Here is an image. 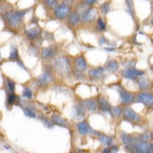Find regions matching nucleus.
Segmentation results:
<instances>
[{"instance_id": "obj_1", "label": "nucleus", "mask_w": 153, "mask_h": 153, "mask_svg": "<svg viewBox=\"0 0 153 153\" xmlns=\"http://www.w3.org/2000/svg\"><path fill=\"white\" fill-rule=\"evenodd\" d=\"M28 10H22L19 11H11L6 14V17L9 22V25L12 27H16L19 24L22 18L24 16L26 13H28Z\"/></svg>"}, {"instance_id": "obj_2", "label": "nucleus", "mask_w": 153, "mask_h": 153, "mask_svg": "<svg viewBox=\"0 0 153 153\" xmlns=\"http://www.w3.org/2000/svg\"><path fill=\"white\" fill-rule=\"evenodd\" d=\"M55 68L59 73L62 74H66L70 71V63L69 60L64 56H61L58 58L55 62Z\"/></svg>"}, {"instance_id": "obj_3", "label": "nucleus", "mask_w": 153, "mask_h": 153, "mask_svg": "<svg viewBox=\"0 0 153 153\" xmlns=\"http://www.w3.org/2000/svg\"><path fill=\"white\" fill-rule=\"evenodd\" d=\"M137 101L147 107H153V95L148 93H141L137 96Z\"/></svg>"}, {"instance_id": "obj_4", "label": "nucleus", "mask_w": 153, "mask_h": 153, "mask_svg": "<svg viewBox=\"0 0 153 153\" xmlns=\"http://www.w3.org/2000/svg\"><path fill=\"white\" fill-rule=\"evenodd\" d=\"M70 13V7L69 6L62 4L58 7L55 10V16L59 19H63Z\"/></svg>"}, {"instance_id": "obj_5", "label": "nucleus", "mask_w": 153, "mask_h": 153, "mask_svg": "<svg viewBox=\"0 0 153 153\" xmlns=\"http://www.w3.org/2000/svg\"><path fill=\"white\" fill-rule=\"evenodd\" d=\"M145 74L144 71L140 70L134 69V68H130V69L125 70L123 72V76L125 78H129V79H135L138 76H142Z\"/></svg>"}, {"instance_id": "obj_6", "label": "nucleus", "mask_w": 153, "mask_h": 153, "mask_svg": "<svg viewBox=\"0 0 153 153\" xmlns=\"http://www.w3.org/2000/svg\"><path fill=\"white\" fill-rule=\"evenodd\" d=\"M96 15H97V10L94 8H89L84 11L83 15H82V19L86 22H89L95 19Z\"/></svg>"}, {"instance_id": "obj_7", "label": "nucleus", "mask_w": 153, "mask_h": 153, "mask_svg": "<svg viewBox=\"0 0 153 153\" xmlns=\"http://www.w3.org/2000/svg\"><path fill=\"white\" fill-rule=\"evenodd\" d=\"M123 117L128 121H135L138 119L137 113L130 107H125L123 109Z\"/></svg>"}, {"instance_id": "obj_8", "label": "nucleus", "mask_w": 153, "mask_h": 153, "mask_svg": "<svg viewBox=\"0 0 153 153\" xmlns=\"http://www.w3.org/2000/svg\"><path fill=\"white\" fill-rule=\"evenodd\" d=\"M135 151L141 153H147L150 152V146H149L148 143L145 141H140L136 143L135 147Z\"/></svg>"}, {"instance_id": "obj_9", "label": "nucleus", "mask_w": 153, "mask_h": 153, "mask_svg": "<svg viewBox=\"0 0 153 153\" xmlns=\"http://www.w3.org/2000/svg\"><path fill=\"white\" fill-rule=\"evenodd\" d=\"M82 105L89 111H95L97 109V103L94 100H87L82 101Z\"/></svg>"}, {"instance_id": "obj_10", "label": "nucleus", "mask_w": 153, "mask_h": 153, "mask_svg": "<svg viewBox=\"0 0 153 153\" xmlns=\"http://www.w3.org/2000/svg\"><path fill=\"white\" fill-rule=\"evenodd\" d=\"M52 80V77L50 74H44L40 75L38 78L37 80V83L40 85H45L46 84H48Z\"/></svg>"}, {"instance_id": "obj_11", "label": "nucleus", "mask_w": 153, "mask_h": 153, "mask_svg": "<svg viewBox=\"0 0 153 153\" xmlns=\"http://www.w3.org/2000/svg\"><path fill=\"white\" fill-rule=\"evenodd\" d=\"M72 117L76 120H81L84 117V112L79 107H74L72 109Z\"/></svg>"}, {"instance_id": "obj_12", "label": "nucleus", "mask_w": 153, "mask_h": 153, "mask_svg": "<svg viewBox=\"0 0 153 153\" xmlns=\"http://www.w3.org/2000/svg\"><path fill=\"white\" fill-rule=\"evenodd\" d=\"M76 128H77L79 133L82 135L87 134V133L90 132V131H91L89 126H88L87 123L85 122L78 123L77 125H76Z\"/></svg>"}, {"instance_id": "obj_13", "label": "nucleus", "mask_w": 153, "mask_h": 153, "mask_svg": "<svg viewBox=\"0 0 153 153\" xmlns=\"http://www.w3.org/2000/svg\"><path fill=\"white\" fill-rule=\"evenodd\" d=\"M80 21V13L76 11H73L70 14L69 19H68V23L70 25H74L78 23Z\"/></svg>"}, {"instance_id": "obj_14", "label": "nucleus", "mask_w": 153, "mask_h": 153, "mask_svg": "<svg viewBox=\"0 0 153 153\" xmlns=\"http://www.w3.org/2000/svg\"><path fill=\"white\" fill-rule=\"evenodd\" d=\"M75 66L78 70L84 71L87 67V63H86L84 58L82 57V56L76 58L75 60Z\"/></svg>"}, {"instance_id": "obj_15", "label": "nucleus", "mask_w": 153, "mask_h": 153, "mask_svg": "<svg viewBox=\"0 0 153 153\" xmlns=\"http://www.w3.org/2000/svg\"><path fill=\"white\" fill-rule=\"evenodd\" d=\"M120 99L122 102L123 103H129L132 102L134 99L133 95L130 93H125V92H121L120 93Z\"/></svg>"}, {"instance_id": "obj_16", "label": "nucleus", "mask_w": 153, "mask_h": 153, "mask_svg": "<svg viewBox=\"0 0 153 153\" xmlns=\"http://www.w3.org/2000/svg\"><path fill=\"white\" fill-rule=\"evenodd\" d=\"M99 104L100 106V108H101V111H109L111 110V107H110L109 103L106 100L104 99V98L100 97L99 98Z\"/></svg>"}, {"instance_id": "obj_17", "label": "nucleus", "mask_w": 153, "mask_h": 153, "mask_svg": "<svg viewBox=\"0 0 153 153\" xmlns=\"http://www.w3.org/2000/svg\"><path fill=\"white\" fill-rule=\"evenodd\" d=\"M55 51L52 48H46L43 49L41 52V56L43 59H48L54 55Z\"/></svg>"}, {"instance_id": "obj_18", "label": "nucleus", "mask_w": 153, "mask_h": 153, "mask_svg": "<svg viewBox=\"0 0 153 153\" xmlns=\"http://www.w3.org/2000/svg\"><path fill=\"white\" fill-rule=\"evenodd\" d=\"M104 72V69L101 68H99L97 69L90 70L89 72V76L93 78H99L102 76V73Z\"/></svg>"}, {"instance_id": "obj_19", "label": "nucleus", "mask_w": 153, "mask_h": 153, "mask_svg": "<svg viewBox=\"0 0 153 153\" xmlns=\"http://www.w3.org/2000/svg\"><path fill=\"white\" fill-rule=\"evenodd\" d=\"M99 139L100 142L103 143V144L106 145L108 146H111V143H112V139L110 138V137L105 136V135L99 134Z\"/></svg>"}, {"instance_id": "obj_20", "label": "nucleus", "mask_w": 153, "mask_h": 153, "mask_svg": "<svg viewBox=\"0 0 153 153\" xmlns=\"http://www.w3.org/2000/svg\"><path fill=\"white\" fill-rule=\"evenodd\" d=\"M39 30L38 28H33L30 30L26 31V36L31 40H33L37 37L38 34Z\"/></svg>"}, {"instance_id": "obj_21", "label": "nucleus", "mask_w": 153, "mask_h": 153, "mask_svg": "<svg viewBox=\"0 0 153 153\" xmlns=\"http://www.w3.org/2000/svg\"><path fill=\"white\" fill-rule=\"evenodd\" d=\"M138 85L140 89H147L150 85V83L146 78H141L138 80Z\"/></svg>"}, {"instance_id": "obj_22", "label": "nucleus", "mask_w": 153, "mask_h": 153, "mask_svg": "<svg viewBox=\"0 0 153 153\" xmlns=\"http://www.w3.org/2000/svg\"><path fill=\"white\" fill-rule=\"evenodd\" d=\"M118 68V64L116 61H110L107 64V68L111 71H115Z\"/></svg>"}, {"instance_id": "obj_23", "label": "nucleus", "mask_w": 153, "mask_h": 153, "mask_svg": "<svg viewBox=\"0 0 153 153\" xmlns=\"http://www.w3.org/2000/svg\"><path fill=\"white\" fill-rule=\"evenodd\" d=\"M45 4L50 9H56L58 7V1L57 0H45Z\"/></svg>"}, {"instance_id": "obj_24", "label": "nucleus", "mask_w": 153, "mask_h": 153, "mask_svg": "<svg viewBox=\"0 0 153 153\" xmlns=\"http://www.w3.org/2000/svg\"><path fill=\"white\" fill-rule=\"evenodd\" d=\"M52 121H53L55 123H56L57 125H59V126H64V125H65L64 121L61 118V117H60L58 115H53V116H52Z\"/></svg>"}, {"instance_id": "obj_25", "label": "nucleus", "mask_w": 153, "mask_h": 153, "mask_svg": "<svg viewBox=\"0 0 153 153\" xmlns=\"http://www.w3.org/2000/svg\"><path fill=\"white\" fill-rule=\"evenodd\" d=\"M121 138L122 140V142L124 144H128L130 142V137L128 134H127L125 132H121Z\"/></svg>"}, {"instance_id": "obj_26", "label": "nucleus", "mask_w": 153, "mask_h": 153, "mask_svg": "<svg viewBox=\"0 0 153 153\" xmlns=\"http://www.w3.org/2000/svg\"><path fill=\"white\" fill-rule=\"evenodd\" d=\"M100 9H101V12L104 14H106L110 11V4L109 3L105 2L100 6Z\"/></svg>"}, {"instance_id": "obj_27", "label": "nucleus", "mask_w": 153, "mask_h": 153, "mask_svg": "<svg viewBox=\"0 0 153 153\" xmlns=\"http://www.w3.org/2000/svg\"><path fill=\"white\" fill-rule=\"evenodd\" d=\"M111 112L115 117H119L121 114V109L118 107H114L111 109Z\"/></svg>"}, {"instance_id": "obj_28", "label": "nucleus", "mask_w": 153, "mask_h": 153, "mask_svg": "<svg viewBox=\"0 0 153 153\" xmlns=\"http://www.w3.org/2000/svg\"><path fill=\"white\" fill-rule=\"evenodd\" d=\"M17 56H18V54H17L16 48H14V46H11V47L10 56H9V58L11 59H15L17 58Z\"/></svg>"}, {"instance_id": "obj_29", "label": "nucleus", "mask_w": 153, "mask_h": 153, "mask_svg": "<svg viewBox=\"0 0 153 153\" xmlns=\"http://www.w3.org/2000/svg\"><path fill=\"white\" fill-rule=\"evenodd\" d=\"M23 95L26 98H31L32 97V92H31V89L29 88H25L23 92Z\"/></svg>"}, {"instance_id": "obj_30", "label": "nucleus", "mask_w": 153, "mask_h": 153, "mask_svg": "<svg viewBox=\"0 0 153 153\" xmlns=\"http://www.w3.org/2000/svg\"><path fill=\"white\" fill-rule=\"evenodd\" d=\"M23 111H24L25 115L26 116V117H31V118H35V117H36V114H35L34 111L31 110V109H25Z\"/></svg>"}, {"instance_id": "obj_31", "label": "nucleus", "mask_w": 153, "mask_h": 153, "mask_svg": "<svg viewBox=\"0 0 153 153\" xmlns=\"http://www.w3.org/2000/svg\"><path fill=\"white\" fill-rule=\"evenodd\" d=\"M97 25H98V28H99L100 30H105L106 24H105V23L103 21V20L101 19V18H99V19L97 20Z\"/></svg>"}, {"instance_id": "obj_32", "label": "nucleus", "mask_w": 153, "mask_h": 153, "mask_svg": "<svg viewBox=\"0 0 153 153\" xmlns=\"http://www.w3.org/2000/svg\"><path fill=\"white\" fill-rule=\"evenodd\" d=\"M7 85H8V88H9V91L13 92L15 90V83H14L13 81H11V80H7Z\"/></svg>"}, {"instance_id": "obj_33", "label": "nucleus", "mask_w": 153, "mask_h": 153, "mask_svg": "<svg viewBox=\"0 0 153 153\" xmlns=\"http://www.w3.org/2000/svg\"><path fill=\"white\" fill-rule=\"evenodd\" d=\"M15 99H16L15 95H13V94H10V95L8 96V99H7L8 103H9V105H11V104L14 102Z\"/></svg>"}, {"instance_id": "obj_34", "label": "nucleus", "mask_w": 153, "mask_h": 153, "mask_svg": "<svg viewBox=\"0 0 153 153\" xmlns=\"http://www.w3.org/2000/svg\"><path fill=\"white\" fill-rule=\"evenodd\" d=\"M140 139H141V140H142V141H146V140H148V139H149L148 134H147V133H144V134L141 135Z\"/></svg>"}, {"instance_id": "obj_35", "label": "nucleus", "mask_w": 153, "mask_h": 153, "mask_svg": "<svg viewBox=\"0 0 153 153\" xmlns=\"http://www.w3.org/2000/svg\"><path fill=\"white\" fill-rule=\"evenodd\" d=\"M99 45H102L106 44V43H107V40H106V39L104 38H103V37H102L101 38H100V40H99Z\"/></svg>"}, {"instance_id": "obj_36", "label": "nucleus", "mask_w": 153, "mask_h": 153, "mask_svg": "<svg viewBox=\"0 0 153 153\" xmlns=\"http://www.w3.org/2000/svg\"><path fill=\"white\" fill-rule=\"evenodd\" d=\"M97 0H84V3L87 4H93L96 2Z\"/></svg>"}, {"instance_id": "obj_37", "label": "nucleus", "mask_w": 153, "mask_h": 153, "mask_svg": "<svg viewBox=\"0 0 153 153\" xmlns=\"http://www.w3.org/2000/svg\"><path fill=\"white\" fill-rule=\"evenodd\" d=\"M72 3H73V0H64V4L68 5V6H70L72 4Z\"/></svg>"}, {"instance_id": "obj_38", "label": "nucleus", "mask_w": 153, "mask_h": 153, "mask_svg": "<svg viewBox=\"0 0 153 153\" xmlns=\"http://www.w3.org/2000/svg\"><path fill=\"white\" fill-rule=\"evenodd\" d=\"M44 123H45V125H46V126L48 127V128H51V127H52V123H51V122H50V121H45Z\"/></svg>"}, {"instance_id": "obj_39", "label": "nucleus", "mask_w": 153, "mask_h": 153, "mask_svg": "<svg viewBox=\"0 0 153 153\" xmlns=\"http://www.w3.org/2000/svg\"><path fill=\"white\" fill-rule=\"evenodd\" d=\"M111 151H112V152H117V151H118L117 147L116 146H113L112 148H111Z\"/></svg>"}, {"instance_id": "obj_40", "label": "nucleus", "mask_w": 153, "mask_h": 153, "mask_svg": "<svg viewBox=\"0 0 153 153\" xmlns=\"http://www.w3.org/2000/svg\"><path fill=\"white\" fill-rule=\"evenodd\" d=\"M125 1H126V3H127L128 6V7H129V8H130V1H129V0H125Z\"/></svg>"}, {"instance_id": "obj_41", "label": "nucleus", "mask_w": 153, "mask_h": 153, "mask_svg": "<svg viewBox=\"0 0 153 153\" xmlns=\"http://www.w3.org/2000/svg\"><path fill=\"white\" fill-rule=\"evenodd\" d=\"M110 151H111V150H110L109 149L106 148V149H104V152H109Z\"/></svg>"}, {"instance_id": "obj_42", "label": "nucleus", "mask_w": 153, "mask_h": 153, "mask_svg": "<svg viewBox=\"0 0 153 153\" xmlns=\"http://www.w3.org/2000/svg\"><path fill=\"white\" fill-rule=\"evenodd\" d=\"M106 50H108V51H113V50H115V49L114 48H113V49H109V48H106Z\"/></svg>"}, {"instance_id": "obj_43", "label": "nucleus", "mask_w": 153, "mask_h": 153, "mask_svg": "<svg viewBox=\"0 0 153 153\" xmlns=\"http://www.w3.org/2000/svg\"><path fill=\"white\" fill-rule=\"evenodd\" d=\"M150 150H152L153 151V143H152V144H150Z\"/></svg>"}, {"instance_id": "obj_44", "label": "nucleus", "mask_w": 153, "mask_h": 153, "mask_svg": "<svg viewBox=\"0 0 153 153\" xmlns=\"http://www.w3.org/2000/svg\"><path fill=\"white\" fill-rule=\"evenodd\" d=\"M150 138L153 140V133H150Z\"/></svg>"}, {"instance_id": "obj_45", "label": "nucleus", "mask_w": 153, "mask_h": 153, "mask_svg": "<svg viewBox=\"0 0 153 153\" xmlns=\"http://www.w3.org/2000/svg\"><path fill=\"white\" fill-rule=\"evenodd\" d=\"M151 23L153 25V18L152 19V20H151Z\"/></svg>"}, {"instance_id": "obj_46", "label": "nucleus", "mask_w": 153, "mask_h": 153, "mask_svg": "<svg viewBox=\"0 0 153 153\" xmlns=\"http://www.w3.org/2000/svg\"><path fill=\"white\" fill-rule=\"evenodd\" d=\"M152 10H153V1H152Z\"/></svg>"}, {"instance_id": "obj_47", "label": "nucleus", "mask_w": 153, "mask_h": 153, "mask_svg": "<svg viewBox=\"0 0 153 153\" xmlns=\"http://www.w3.org/2000/svg\"><path fill=\"white\" fill-rule=\"evenodd\" d=\"M152 69H153V66H152Z\"/></svg>"}]
</instances>
